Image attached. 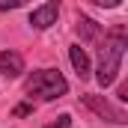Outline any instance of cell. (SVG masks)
I'll list each match as a JSON object with an SVG mask.
<instances>
[{
  "instance_id": "277c9868",
  "label": "cell",
  "mask_w": 128,
  "mask_h": 128,
  "mask_svg": "<svg viewBox=\"0 0 128 128\" xmlns=\"http://www.w3.org/2000/svg\"><path fill=\"white\" fill-rule=\"evenodd\" d=\"M57 15H60V3L48 0V3H42L39 9L30 12V27L33 30H48L51 24H57Z\"/></svg>"
},
{
  "instance_id": "ba28073f",
  "label": "cell",
  "mask_w": 128,
  "mask_h": 128,
  "mask_svg": "<svg viewBox=\"0 0 128 128\" xmlns=\"http://www.w3.org/2000/svg\"><path fill=\"white\" fill-rule=\"evenodd\" d=\"M24 3H30V0H0V12H9V9H21Z\"/></svg>"
},
{
  "instance_id": "6da1fadb",
  "label": "cell",
  "mask_w": 128,
  "mask_h": 128,
  "mask_svg": "<svg viewBox=\"0 0 128 128\" xmlns=\"http://www.w3.org/2000/svg\"><path fill=\"white\" fill-rule=\"evenodd\" d=\"M125 48H128V33H125L122 24H116L110 33L101 36V42H98V66H96V80H98V86L107 90V86L119 78Z\"/></svg>"
},
{
  "instance_id": "3957f363",
  "label": "cell",
  "mask_w": 128,
  "mask_h": 128,
  "mask_svg": "<svg viewBox=\"0 0 128 128\" xmlns=\"http://www.w3.org/2000/svg\"><path fill=\"white\" fill-rule=\"evenodd\" d=\"M80 104L86 107V110H92L98 119H104V122H113V125H125L128 116L122 107H116L113 101H107L104 96H92V92H86V96H80Z\"/></svg>"
},
{
  "instance_id": "30bf717a",
  "label": "cell",
  "mask_w": 128,
  "mask_h": 128,
  "mask_svg": "<svg viewBox=\"0 0 128 128\" xmlns=\"http://www.w3.org/2000/svg\"><path fill=\"white\" fill-rule=\"evenodd\" d=\"M90 3H96L101 9H119V6H122V0H90Z\"/></svg>"
},
{
  "instance_id": "7a4b0ae2",
  "label": "cell",
  "mask_w": 128,
  "mask_h": 128,
  "mask_svg": "<svg viewBox=\"0 0 128 128\" xmlns=\"http://www.w3.org/2000/svg\"><path fill=\"white\" fill-rule=\"evenodd\" d=\"M24 92L39 101H57L68 92V80L57 68H33L24 80Z\"/></svg>"
},
{
  "instance_id": "5b68a950",
  "label": "cell",
  "mask_w": 128,
  "mask_h": 128,
  "mask_svg": "<svg viewBox=\"0 0 128 128\" xmlns=\"http://www.w3.org/2000/svg\"><path fill=\"white\" fill-rule=\"evenodd\" d=\"M74 30H78V36H80V42H86V45H98L101 36H104V27H101L98 21H92L90 15H78Z\"/></svg>"
},
{
  "instance_id": "9c48e42d",
  "label": "cell",
  "mask_w": 128,
  "mask_h": 128,
  "mask_svg": "<svg viewBox=\"0 0 128 128\" xmlns=\"http://www.w3.org/2000/svg\"><path fill=\"white\" fill-rule=\"evenodd\" d=\"M68 125H72V116H68V113H63V116H57L54 122H48L45 128H68Z\"/></svg>"
},
{
  "instance_id": "8fae6325",
  "label": "cell",
  "mask_w": 128,
  "mask_h": 128,
  "mask_svg": "<svg viewBox=\"0 0 128 128\" xmlns=\"http://www.w3.org/2000/svg\"><path fill=\"white\" fill-rule=\"evenodd\" d=\"M12 113H15V116H27V113H33V104H18Z\"/></svg>"
},
{
  "instance_id": "52a82bcc",
  "label": "cell",
  "mask_w": 128,
  "mask_h": 128,
  "mask_svg": "<svg viewBox=\"0 0 128 128\" xmlns=\"http://www.w3.org/2000/svg\"><path fill=\"white\" fill-rule=\"evenodd\" d=\"M68 60H72V68L78 72V78H80V80L92 78V66H90V57H86V51H84L80 45H68Z\"/></svg>"
},
{
  "instance_id": "8992f818",
  "label": "cell",
  "mask_w": 128,
  "mask_h": 128,
  "mask_svg": "<svg viewBox=\"0 0 128 128\" xmlns=\"http://www.w3.org/2000/svg\"><path fill=\"white\" fill-rule=\"evenodd\" d=\"M24 72V57L18 51H0V74L3 78H21Z\"/></svg>"
}]
</instances>
